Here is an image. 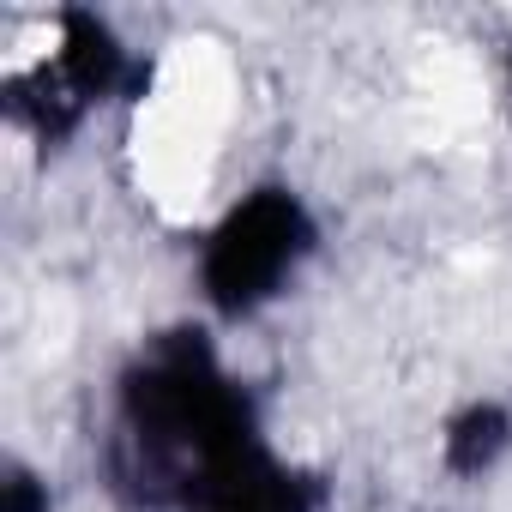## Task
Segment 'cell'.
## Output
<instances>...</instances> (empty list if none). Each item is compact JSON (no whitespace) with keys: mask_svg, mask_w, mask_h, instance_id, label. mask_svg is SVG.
<instances>
[{"mask_svg":"<svg viewBox=\"0 0 512 512\" xmlns=\"http://www.w3.org/2000/svg\"><path fill=\"white\" fill-rule=\"evenodd\" d=\"M109 488L133 512H326L332 482L290 458L211 320H175L133 344L109 380Z\"/></svg>","mask_w":512,"mask_h":512,"instance_id":"obj_1","label":"cell"},{"mask_svg":"<svg viewBox=\"0 0 512 512\" xmlns=\"http://www.w3.org/2000/svg\"><path fill=\"white\" fill-rule=\"evenodd\" d=\"M326 223L290 181H253L235 193L193 247V284L211 326H247L272 314L320 260Z\"/></svg>","mask_w":512,"mask_h":512,"instance_id":"obj_2","label":"cell"},{"mask_svg":"<svg viewBox=\"0 0 512 512\" xmlns=\"http://www.w3.org/2000/svg\"><path fill=\"white\" fill-rule=\"evenodd\" d=\"M133 73H139V61L103 13L55 7L7 55L0 115H7L13 133H25L37 145H67L91 127V115H103L133 85Z\"/></svg>","mask_w":512,"mask_h":512,"instance_id":"obj_3","label":"cell"},{"mask_svg":"<svg viewBox=\"0 0 512 512\" xmlns=\"http://www.w3.org/2000/svg\"><path fill=\"white\" fill-rule=\"evenodd\" d=\"M506 452H512V404L500 398H470L440 422V464L458 482L488 476Z\"/></svg>","mask_w":512,"mask_h":512,"instance_id":"obj_4","label":"cell"},{"mask_svg":"<svg viewBox=\"0 0 512 512\" xmlns=\"http://www.w3.org/2000/svg\"><path fill=\"white\" fill-rule=\"evenodd\" d=\"M0 512H55L49 476L31 458H19V452L0 458Z\"/></svg>","mask_w":512,"mask_h":512,"instance_id":"obj_5","label":"cell"},{"mask_svg":"<svg viewBox=\"0 0 512 512\" xmlns=\"http://www.w3.org/2000/svg\"><path fill=\"white\" fill-rule=\"evenodd\" d=\"M506 103H512V49H506Z\"/></svg>","mask_w":512,"mask_h":512,"instance_id":"obj_6","label":"cell"}]
</instances>
